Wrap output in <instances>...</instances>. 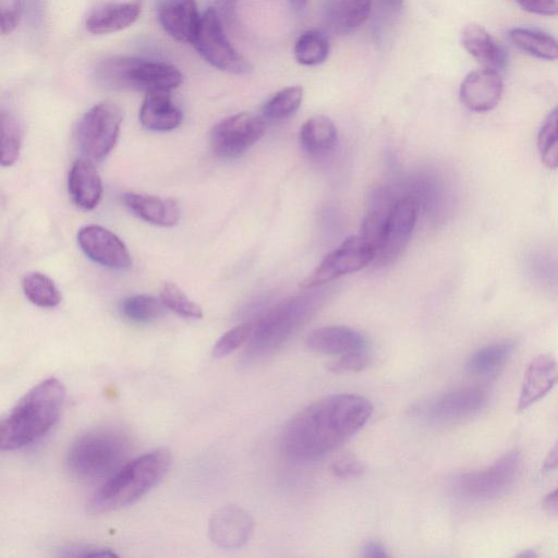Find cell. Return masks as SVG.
Instances as JSON below:
<instances>
[{
	"instance_id": "cell-19",
	"label": "cell",
	"mask_w": 558,
	"mask_h": 558,
	"mask_svg": "<svg viewBox=\"0 0 558 558\" xmlns=\"http://www.w3.org/2000/svg\"><path fill=\"white\" fill-rule=\"evenodd\" d=\"M311 351L326 355H342L367 351V340L357 330L345 326H327L315 329L306 340Z\"/></svg>"
},
{
	"instance_id": "cell-47",
	"label": "cell",
	"mask_w": 558,
	"mask_h": 558,
	"mask_svg": "<svg viewBox=\"0 0 558 558\" xmlns=\"http://www.w3.org/2000/svg\"><path fill=\"white\" fill-rule=\"evenodd\" d=\"M534 556H536V555L532 550H529V549L519 555V557H526V558H532Z\"/></svg>"
},
{
	"instance_id": "cell-34",
	"label": "cell",
	"mask_w": 558,
	"mask_h": 558,
	"mask_svg": "<svg viewBox=\"0 0 558 558\" xmlns=\"http://www.w3.org/2000/svg\"><path fill=\"white\" fill-rule=\"evenodd\" d=\"M22 146L20 123L10 112H1V165L12 166L19 158Z\"/></svg>"
},
{
	"instance_id": "cell-22",
	"label": "cell",
	"mask_w": 558,
	"mask_h": 558,
	"mask_svg": "<svg viewBox=\"0 0 558 558\" xmlns=\"http://www.w3.org/2000/svg\"><path fill=\"white\" fill-rule=\"evenodd\" d=\"M68 189L73 203L81 209L92 210L99 204L102 182L92 161L78 159L72 165Z\"/></svg>"
},
{
	"instance_id": "cell-23",
	"label": "cell",
	"mask_w": 558,
	"mask_h": 558,
	"mask_svg": "<svg viewBox=\"0 0 558 558\" xmlns=\"http://www.w3.org/2000/svg\"><path fill=\"white\" fill-rule=\"evenodd\" d=\"M141 10L136 1L104 3L88 14L85 25L95 35L116 33L131 26L138 19Z\"/></svg>"
},
{
	"instance_id": "cell-30",
	"label": "cell",
	"mask_w": 558,
	"mask_h": 558,
	"mask_svg": "<svg viewBox=\"0 0 558 558\" xmlns=\"http://www.w3.org/2000/svg\"><path fill=\"white\" fill-rule=\"evenodd\" d=\"M293 54L298 63L302 65H318L329 54V41L327 36L317 29H308L300 35L294 44Z\"/></svg>"
},
{
	"instance_id": "cell-29",
	"label": "cell",
	"mask_w": 558,
	"mask_h": 558,
	"mask_svg": "<svg viewBox=\"0 0 558 558\" xmlns=\"http://www.w3.org/2000/svg\"><path fill=\"white\" fill-rule=\"evenodd\" d=\"M22 289L27 300L36 306L52 308L61 302V294L56 283L43 272L33 271L25 275Z\"/></svg>"
},
{
	"instance_id": "cell-26",
	"label": "cell",
	"mask_w": 558,
	"mask_h": 558,
	"mask_svg": "<svg viewBox=\"0 0 558 558\" xmlns=\"http://www.w3.org/2000/svg\"><path fill=\"white\" fill-rule=\"evenodd\" d=\"M337 143V129L325 116H315L305 121L300 131V144L312 156L332 150Z\"/></svg>"
},
{
	"instance_id": "cell-9",
	"label": "cell",
	"mask_w": 558,
	"mask_h": 558,
	"mask_svg": "<svg viewBox=\"0 0 558 558\" xmlns=\"http://www.w3.org/2000/svg\"><path fill=\"white\" fill-rule=\"evenodd\" d=\"M192 44L209 64L221 71L242 75L253 70L252 64L229 41L214 8H208L201 15Z\"/></svg>"
},
{
	"instance_id": "cell-44",
	"label": "cell",
	"mask_w": 558,
	"mask_h": 558,
	"mask_svg": "<svg viewBox=\"0 0 558 558\" xmlns=\"http://www.w3.org/2000/svg\"><path fill=\"white\" fill-rule=\"evenodd\" d=\"M542 505L548 513L558 514V488L547 494Z\"/></svg>"
},
{
	"instance_id": "cell-15",
	"label": "cell",
	"mask_w": 558,
	"mask_h": 558,
	"mask_svg": "<svg viewBox=\"0 0 558 558\" xmlns=\"http://www.w3.org/2000/svg\"><path fill=\"white\" fill-rule=\"evenodd\" d=\"M253 526V520L246 511L235 506H226L210 517L208 536L220 547L239 548L250 539Z\"/></svg>"
},
{
	"instance_id": "cell-39",
	"label": "cell",
	"mask_w": 558,
	"mask_h": 558,
	"mask_svg": "<svg viewBox=\"0 0 558 558\" xmlns=\"http://www.w3.org/2000/svg\"><path fill=\"white\" fill-rule=\"evenodd\" d=\"M331 471L338 477L350 478L360 475L363 465L353 456H342L332 463Z\"/></svg>"
},
{
	"instance_id": "cell-41",
	"label": "cell",
	"mask_w": 558,
	"mask_h": 558,
	"mask_svg": "<svg viewBox=\"0 0 558 558\" xmlns=\"http://www.w3.org/2000/svg\"><path fill=\"white\" fill-rule=\"evenodd\" d=\"M523 10L544 16L558 15V0H514Z\"/></svg>"
},
{
	"instance_id": "cell-5",
	"label": "cell",
	"mask_w": 558,
	"mask_h": 558,
	"mask_svg": "<svg viewBox=\"0 0 558 558\" xmlns=\"http://www.w3.org/2000/svg\"><path fill=\"white\" fill-rule=\"evenodd\" d=\"M317 301L313 295L293 298L253 323V331L243 353L242 364H254L279 349L314 313Z\"/></svg>"
},
{
	"instance_id": "cell-11",
	"label": "cell",
	"mask_w": 558,
	"mask_h": 558,
	"mask_svg": "<svg viewBox=\"0 0 558 558\" xmlns=\"http://www.w3.org/2000/svg\"><path fill=\"white\" fill-rule=\"evenodd\" d=\"M262 116L240 112L219 121L211 130L210 145L216 155L234 158L253 146L265 133Z\"/></svg>"
},
{
	"instance_id": "cell-21",
	"label": "cell",
	"mask_w": 558,
	"mask_h": 558,
	"mask_svg": "<svg viewBox=\"0 0 558 558\" xmlns=\"http://www.w3.org/2000/svg\"><path fill=\"white\" fill-rule=\"evenodd\" d=\"M461 44L483 68L499 72L507 66V51L483 26L474 23L465 25Z\"/></svg>"
},
{
	"instance_id": "cell-37",
	"label": "cell",
	"mask_w": 558,
	"mask_h": 558,
	"mask_svg": "<svg viewBox=\"0 0 558 558\" xmlns=\"http://www.w3.org/2000/svg\"><path fill=\"white\" fill-rule=\"evenodd\" d=\"M368 352L357 351L338 355L328 364L332 373L360 372L368 364Z\"/></svg>"
},
{
	"instance_id": "cell-2",
	"label": "cell",
	"mask_w": 558,
	"mask_h": 558,
	"mask_svg": "<svg viewBox=\"0 0 558 558\" xmlns=\"http://www.w3.org/2000/svg\"><path fill=\"white\" fill-rule=\"evenodd\" d=\"M64 399L65 388L56 377H48L34 386L2 418L1 449H21L45 436L57 424Z\"/></svg>"
},
{
	"instance_id": "cell-27",
	"label": "cell",
	"mask_w": 558,
	"mask_h": 558,
	"mask_svg": "<svg viewBox=\"0 0 558 558\" xmlns=\"http://www.w3.org/2000/svg\"><path fill=\"white\" fill-rule=\"evenodd\" d=\"M510 41L523 52L543 60H558V39L534 28L515 27L509 31Z\"/></svg>"
},
{
	"instance_id": "cell-14",
	"label": "cell",
	"mask_w": 558,
	"mask_h": 558,
	"mask_svg": "<svg viewBox=\"0 0 558 558\" xmlns=\"http://www.w3.org/2000/svg\"><path fill=\"white\" fill-rule=\"evenodd\" d=\"M77 243L89 259L101 266L123 270L132 264L131 255L122 240L101 226L88 225L81 228Z\"/></svg>"
},
{
	"instance_id": "cell-3",
	"label": "cell",
	"mask_w": 558,
	"mask_h": 558,
	"mask_svg": "<svg viewBox=\"0 0 558 558\" xmlns=\"http://www.w3.org/2000/svg\"><path fill=\"white\" fill-rule=\"evenodd\" d=\"M171 466V453L158 448L129 460L104 481L87 502V512L101 514L137 501L155 487Z\"/></svg>"
},
{
	"instance_id": "cell-16",
	"label": "cell",
	"mask_w": 558,
	"mask_h": 558,
	"mask_svg": "<svg viewBox=\"0 0 558 558\" xmlns=\"http://www.w3.org/2000/svg\"><path fill=\"white\" fill-rule=\"evenodd\" d=\"M504 82L500 73L490 69L470 72L460 86V99L470 110L486 112L494 109L502 94Z\"/></svg>"
},
{
	"instance_id": "cell-1",
	"label": "cell",
	"mask_w": 558,
	"mask_h": 558,
	"mask_svg": "<svg viewBox=\"0 0 558 558\" xmlns=\"http://www.w3.org/2000/svg\"><path fill=\"white\" fill-rule=\"evenodd\" d=\"M372 412L371 402L356 395L339 393L316 400L286 424L281 451L294 462L315 461L357 433Z\"/></svg>"
},
{
	"instance_id": "cell-31",
	"label": "cell",
	"mask_w": 558,
	"mask_h": 558,
	"mask_svg": "<svg viewBox=\"0 0 558 558\" xmlns=\"http://www.w3.org/2000/svg\"><path fill=\"white\" fill-rule=\"evenodd\" d=\"M301 86L286 87L272 95L262 108L265 122H279L294 114L302 104Z\"/></svg>"
},
{
	"instance_id": "cell-45",
	"label": "cell",
	"mask_w": 558,
	"mask_h": 558,
	"mask_svg": "<svg viewBox=\"0 0 558 558\" xmlns=\"http://www.w3.org/2000/svg\"><path fill=\"white\" fill-rule=\"evenodd\" d=\"M387 7L393 11H400L403 7V0H383Z\"/></svg>"
},
{
	"instance_id": "cell-25",
	"label": "cell",
	"mask_w": 558,
	"mask_h": 558,
	"mask_svg": "<svg viewBox=\"0 0 558 558\" xmlns=\"http://www.w3.org/2000/svg\"><path fill=\"white\" fill-rule=\"evenodd\" d=\"M371 8L372 0H326L324 17L332 33L347 35L367 20Z\"/></svg>"
},
{
	"instance_id": "cell-18",
	"label": "cell",
	"mask_w": 558,
	"mask_h": 558,
	"mask_svg": "<svg viewBox=\"0 0 558 558\" xmlns=\"http://www.w3.org/2000/svg\"><path fill=\"white\" fill-rule=\"evenodd\" d=\"M158 20L165 32L180 43H193L201 20L195 0H160Z\"/></svg>"
},
{
	"instance_id": "cell-40",
	"label": "cell",
	"mask_w": 558,
	"mask_h": 558,
	"mask_svg": "<svg viewBox=\"0 0 558 558\" xmlns=\"http://www.w3.org/2000/svg\"><path fill=\"white\" fill-rule=\"evenodd\" d=\"M62 557H116L118 556L113 550L107 547H99L94 545H74L64 548L60 553Z\"/></svg>"
},
{
	"instance_id": "cell-8",
	"label": "cell",
	"mask_w": 558,
	"mask_h": 558,
	"mask_svg": "<svg viewBox=\"0 0 558 558\" xmlns=\"http://www.w3.org/2000/svg\"><path fill=\"white\" fill-rule=\"evenodd\" d=\"M122 122L121 109L111 101L94 105L81 118L76 138L81 150L93 160H101L117 144Z\"/></svg>"
},
{
	"instance_id": "cell-13",
	"label": "cell",
	"mask_w": 558,
	"mask_h": 558,
	"mask_svg": "<svg viewBox=\"0 0 558 558\" xmlns=\"http://www.w3.org/2000/svg\"><path fill=\"white\" fill-rule=\"evenodd\" d=\"M417 215V205L413 197L404 196L397 201L389 209L379 246L376 252L378 262L390 264L395 262L405 248Z\"/></svg>"
},
{
	"instance_id": "cell-36",
	"label": "cell",
	"mask_w": 558,
	"mask_h": 558,
	"mask_svg": "<svg viewBox=\"0 0 558 558\" xmlns=\"http://www.w3.org/2000/svg\"><path fill=\"white\" fill-rule=\"evenodd\" d=\"M252 331V322L242 323L231 328L217 340L213 348V356L219 359L229 355L248 341Z\"/></svg>"
},
{
	"instance_id": "cell-20",
	"label": "cell",
	"mask_w": 558,
	"mask_h": 558,
	"mask_svg": "<svg viewBox=\"0 0 558 558\" xmlns=\"http://www.w3.org/2000/svg\"><path fill=\"white\" fill-rule=\"evenodd\" d=\"M122 202L140 219L160 227H173L180 219V207L172 198L143 193H124Z\"/></svg>"
},
{
	"instance_id": "cell-33",
	"label": "cell",
	"mask_w": 558,
	"mask_h": 558,
	"mask_svg": "<svg viewBox=\"0 0 558 558\" xmlns=\"http://www.w3.org/2000/svg\"><path fill=\"white\" fill-rule=\"evenodd\" d=\"M537 150L548 169L558 168V106L543 121L537 134Z\"/></svg>"
},
{
	"instance_id": "cell-38",
	"label": "cell",
	"mask_w": 558,
	"mask_h": 558,
	"mask_svg": "<svg viewBox=\"0 0 558 558\" xmlns=\"http://www.w3.org/2000/svg\"><path fill=\"white\" fill-rule=\"evenodd\" d=\"M22 0H1V33H12L20 23Z\"/></svg>"
},
{
	"instance_id": "cell-24",
	"label": "cell",
	"mask_w": 558,
	"mask_h": 558,
	"mask_svg": "<svg viewBox=\"0 0 558 558\" xmlns=\"http://www.w3.org/2000/svg\"><path fill=\"white\" fill-rule=\"evenodd\" d=\"M182 119V111L173 102L170 92L146 94L140 109V121L144 128L167 132L177 129Z\"/></svg>"
},
{
	"instance_id": "cell-17",
	"label": "cell",
	"mask_w": 558,
	"mask_h": 558,
	"mask_svg": "<svg viewBox=\"0 0 558 558\" xmlns=\"http://www.w3.org/2000/svg\"><path fill=\"white\" fill-rule=\"evenodd\" d=\"M558 384V362L549 354L536 356L526 367L517 410L524 411L543 399Z\"/></svg>"
},
{
	"instance_id": "cell-43",
	"label": "cell",
	"mask_w": 558,
	"mask_h": 558,
	"mask_svg": "<svg viewBox=\"0 0 558 558\" xmlns=\"http://www.w3.org/2000/svg\"><path fill=\"white\" fill-rule=\"evenodd\" d=\"M542 469L544 471H553L558 469V441L553 446V448L546 454Z\"/></svg>"
},
{
	"instance_id": "cell-12",
	"label": "cell",
	"mask_w": 558,
	"mask_h": 558,
	"mask_svg": "<svg viewBox=\"0 0 558 558\" xmlns=\"http://www.w3.org/2000/svg\"><path fill=\"white\" fill-rule=\"evenodd\" d=\"M487 404V393L480 387H462L445 392L418 405L416 414L433 424H450L477 415Z\"/></svg>"
},
{
	"instance_id": "cell-10",
	"label": "cell",
	"mask_w": 558,
	"mask_h": 558,
	"mask_svg": "<svg viewBox=\"0 0 558 558\" xmlns=\"http://www.w3.org/2000/svg\"><path fill=\"white\" fill-rule=\"evenodd\" d=\"M375 256L376 250L362 235L349 236L307 275L301 287L313 289L342 275L357 271Z\"/></svg>"
},
{
	"instance_id": "cell-42",
	"label": "cell",
	"mask_w": 558,
	"mask_h": 558,
	"mask_svg": "<svg viewBox=\"0 0 558 558\" xmlns=\"http://www.w3.org/2000/svg\"><path fill=\"white\" fill-rule=\"evenodd\" d=\"M362 557L365 558H387L388 553L381 542L377 539H369L362 546Z\"/></svg>"
},
{
	"instance_id": "cell-35",
	"label": "cell",
	"mask_w": 558,
	"mask_h": 558,
	"mask_svg": "<svg viewBox=\"0 0 558 558\" xmlns=\"http://www.w3.org/2000/svg\"><path fill=\"white\" fill-rule=\"evenodd\" d=\"M160 300L167 308L181 317L189 319H199L203 317L202 307L173 282H165L162 284Z\"/></svg>"
},
{
	"instance_id": "cell-6",
	"label": "cell",
	"mask_w": 558,
	"mask_h": 558,
	"mask_svg": "<svg viewBox=\"0 0 558 558\" xmlns=\"http://www.w3.org/2000/svg\"><path fill=\"white\" fill-rule=\"evenodd\" d=\"M104 85L145 92H171L182 83L181 72L173 65L136 57H111L95 70Z\"/></svg>"
},
{
	"instance_id": "cell-7",
	"label": "cell",
	"mask_w": 558,
	"mask_h": 558,
	"mask_svg": "<svg viewBox=\"0 0 558 558\" xmlns=\"http://www.w3.org/2000/svg\"><path fill=\"white\" fill-rule=\"evenodd\" d=\"M518 450H510L490 466L464 472L453 478L456 494L469 501H487L504 495L513 485L520 470Z\"/></svg>"
},
{
	"instance_id": "cell-32",
	"label": "cell",
	"mask_w": 558,
	"mask_h": 558,
	"mask_svg": "<svg viewBox=\"0 0 558 558\" xmlns=\"http://www.w3.org/2000/svg\"><path fill=\"white\" fill-rule=\"evenodd\" d=\"M166 308L160 299L148 294L128 296L120 304L122 316L136 324H148L160 318Z\"/></svg>"
},
{
	"instance_id": "cell-28",
	"label": "cell",
	"mask_w": 558,
	"mask_h": 558,
	"mask_svg": "<svg viewBox=\"0 0 558 558\" xmlns=\"http://www.w3.org/2000/svg\"><path fill=\"white\" fill-rule=\"evenodd\" d=\"M513 352V343L509 341L487 344L470 355L465 369L478 377H488L498 373Z\"/></svg>"
},
{
	"instance_id": "cell-46",
	"label": "cell",
	"mask_w": 558,
	"mask_h": 558,
	"mask_svg": "<svg viewBox=\"0 0 558 558\" xmlns=\"http://www.w3.org/2000/svg\"><path fill=\"white\" fill-rule=\"evenodd\" d=\"M295 10H302L308 0H288Z\"/></svg>"
},
{
	"instance_id": "cell-4",
	"label": "cell",
	"mask_w": 558,
	"mask_h": 558,
	"mask_svg": "<svg viewBox=\"0 0 558 558\" xmlns=\"http://www.w3.org/2000/svg\"><path fill=\"white\" fill-rule=\"evenodd\" d=\"M131 439L118 427H96L77 436L65 458L68 471L82 481H106L129 461Z\"/></svg>"
}]
</instances>
